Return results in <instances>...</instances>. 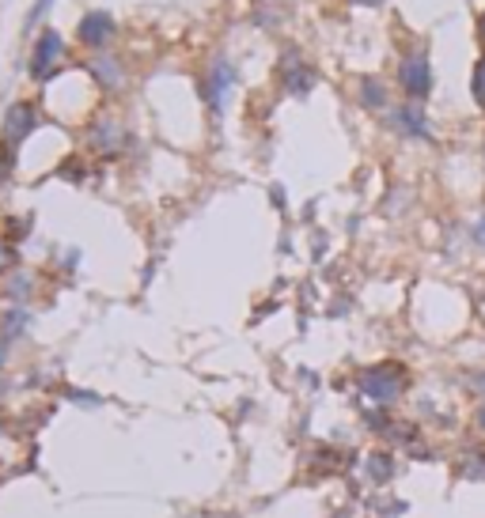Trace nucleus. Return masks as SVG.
Segmentation results:
<instances>
[{"label": "nucleus", "mask_w": 485, "mask_h": 518, "mask_svg": "<svg viewBox=\"0 0 485 518\" xmlns=\"http://www.w3.org/2000/svg\"><path fill=\"white\" fill-rule=\"evenodd\" d=\"M481 428H485V412H481Z\"/></svg>", "instance_id": "1a4fd4ad"}, {"label": "nucleus", "mask_w": 485, "mask_h": 518, "mask_svg": "<svg viewBox=\"0 0 485 518\" xmlns=\"http://www.w3.org/2000/svg\"><path fill=\"white\" fill-rule=\"evenodd\" d=\"M31 129H34V110H31V106H12L8 122H5V136H8V141L19 144Z\"/></svg>", "instance_id": "20e7f679"}, {"label": "nucleus", "mask_w": 485, "mask_h": 518, "mask_svg": "<svg viewBox=\"0 0 485 518\" xmlns=\"http://www.w3.org/2000/svg\"><path fill=\"white\" fill-rule=\"evenodd\" d=\"M474 238H478V243H485V220L478 224V231H474Z\"/></svg>", "instance_id": "0eeeda50"}, {"label": "nucleus", "mask_w": 485, "mask_h": 518, "mask_svg": "<svg viewBox=\"0 0 485 518\" xmlns=\"http://www.w3.org/2000/svg\"><path fill=\"white\" fill-rule=\"evenodd\" d=\"M110 31H114V23H110L107 15H88V19H84V27H80L84 42H91V46H103L107 38H110Z\"/></svg>", "instance_id": "39448f33"}, {"label": "nucleus", "mask_w": 485, "mask_h": 518, "mask_svg": "<svg viewBox=\"0 0 485 518\" xmlns=\"http://www.w3.org/2000/svg\"><path fill=\"white\" fill-rule=\"evenodd\" d=\"M360 386H364V393L372 397V402L387 405V402H395V397L402 393V375H398V367H376V371H368L360 378Z\"/></svg>", "instance_id": "f257e3e1"}, {"label": "nucleus", "mask_w": 485, "mask_h": 518, "mask_svg": "<svg viewBox=\"0 0 485 518\" xmlns=\"http://www.w3.org/2000/svg\"><path fill=\"white\" fill-rule=\"evenodd\" d=\"M402 84L410 95H424L433 84V72H429V61H424V53H410L402 61Z\"/></svg>", "instance_id": "f03ea898"}, {"label": "nucleus", "mask_w": 485, "mask_h": 518, "mask_svg": "<svg viewBox=\"0 0 485 518\" xmlns=\"http://www.w3.org/2000/svg\"><path fill=\"white\" fill-rule=\"evenodd\" d=\"M61 57V34H53V31H46L42 38H38V53H34V72L38 76H46L50 72V65Z\"/></svg>", "instance_id": "7ed1b4c3"}, {"label": "nucleus", "mask_w": 485, "mask_h": 518, "mask_svg": "<svg viewBox=\"0 0 485 518\" xmlns=\"http://www.w3.org/2000/svg\"><path fill=\"white\" fill-rule=\"evenodd\" d=\"M471 88H474V98H478V106H485V61H478V69H474V79H471Z\"/></svg>", "instance_id": "423d86ee"}, {"label": "nucleus", "mask_w": 485, "mask_h": 518, "mask_svg": "<svg viewBox=\"0 0 485 518\" xmlns=\"http://www.w3.org/2000/svg\"><path fill=\"white\" fill-rule=\"evenodd\" d=\"M478 386H485V383H478Z\"/></svg>", "instance_id": "9d476101"}, {"label": "nucleus", "mask_w": 485, "mask_h": 518, "mask_svg": "<svg viewBox=\"0 0 485 518\" xmlns=\"http://www.w3.org/2000/svg\"><path fill=\"white\" fill-rule=\"evenodd\" d=\"M357 5H383V0H357Z\"/></svg>", "instance_id": "6e6552de"}]
</instances>
